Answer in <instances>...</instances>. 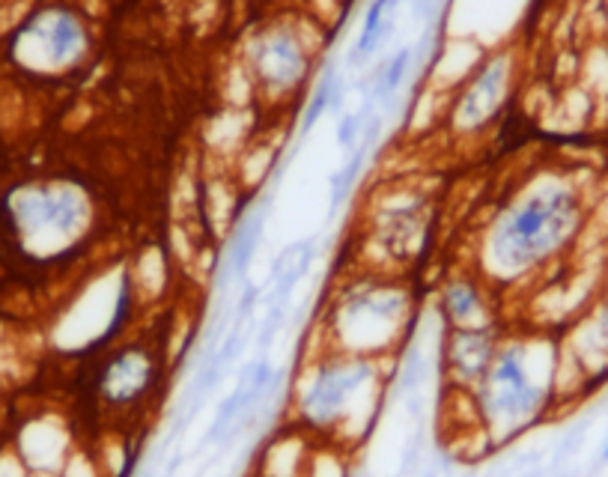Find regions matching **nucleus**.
<instances>
[{"mask_svg": "<svg viewBox=\"0 0 608 477\" xmlns=\"http://www.w3.org/2000/svg\"><path fill=\"white\" fill-rule=\"evenodd\" d=\"M585 224V191L576 179L543 177L495 215L483 242L480 275L489 287L516 284L564 254Z\"/></svg>", "mask_w": 608, "mask_h": 477, "instance_id": "nucleus-1", "label": "nucleus"}, {"mask_svg": "<svg viewBox=\"0 0 608 477\" xmlns=\"http://www.w3.org/2000/svg\"><path fill=\"white\" fill-rule=\"evenodd\" d=\"M558 352L546 338H501L471 391V406L492 442H508L546 415L558 391Z\"/></svg>", "mask_w": 608, "mask_h": 477, "instance_id": "nucleus-2", "label": "nucleus"}, {"mask_svg": "<svg viewBox=\"0 0 608 477\" xmlns=\"http://www.w3.org/2000/svg\"><path fill=\"white\" fill-rule=\"evenodd\" d=\"M382 358L350 356L326 349L313 358L292 391L296 415L313 433L340 436L361 409L376 403Z\"/></svg>", "mask_w": 608, "mask_h": 477, "instance_id": "nucleus-3", "label": "nucleus"}, {"mask_svg": "<svg viewBox=\"0 0 608 477\" xmlns=\"http://www.w3.org/2000/svg\"><path fill=\"white\" fill-rule=\"evenodd\" d=\"M409 319V298L391 284H355L343 289L326 317V349L385 358Z\"/></svg>", "mask_w": 608, "mask_h": 477, "instance_id": "nucleus-4", "label": "nucleus"}, {"mask_svg": "<svg viewBox=\"0 0 608 477\" xmlns=\"http://www.w3.org/2000/svg\"><path fill=\"white\" fill-rule=\"evenodd\" d=\"M7 221L12 236L28 248H42L45 254L70 248V242L84 233L90 221V209L78 191L66 186H24L7 198Z\"/></svg>", "mask_w": 608, "mask_h": 477, "instance_id": "nucleus-5", "label": "nucleus"}, {"mask_svg": "<svg viewBox=\"0 0 608 477\" xmlns=\"http://www.w3.org/2000/svg\"><path fill=\"white\" fill-rule=\"evenodd\" d=\"M19 42L24 60L45 70H63L87 51V28L72 10H45L28 21Z\"/></svg>", "mask_w": 608, "mask_h": 477, "instance_id": "nucleus-6", "label": "nucleus"}, {"mask_svg": "<svg viewBox=\"0 0 608 477\" xmlns=\"http://www.w3.org/2000/svg\"><path fill=\"white\" fill-rule=\"evenodd\" d=\"M510 84V54H495L487 60V66L469 81V87L459 93L454 114H450V126L459 135H474L483 126L492 123L499 114L504 99H508Z\"/></svg>", "mask_w": 608, "mask_h": 477, "instance_id": "nucleus-7", "label": "nucleus"}, {"mask_svg": "<svg viewBox=\"0 0 608 477\" xmlns=\"http://www.w3.org/2000/svg\"><path fill=\"white\" fill-rule=\"evenodd\" d=\"M250 72L259 87L287 93L308 75V51L292 30H271L250 49Z\"/></svg>", "mask_w": 608, "mask_h": 477, "instance_id": "nucleus-8", "label": "nucleus"}, {"mask_svg": "<svg viewBox=\"0 0 608 477\" xmlns=\"http://www.w3.org/2000/svg\"><path fill=\"white\" fill-rule=\"evenodd\" d=\"M161 377L156 356L143 347H126L105 361L99 373V394L108 409H131L150 394Z\"/></svg>", "mask_w": 608, "mask_h": 477, "instance_id": "nucleus-9", "label": "nucleus"}, {"mask_svg": "<svg viewBox=\"0 0 608 477\" xmlns=\"http://www.w3.org/2000/svg\"><path fill=\"white\" fill-rule=\"evenodd\" d=\"M275 385V368L269 358H254L248 368L239 373V382L230 391L224 403L218 406V415L210 427V442H224L233 438L239 430H245L257 417L259 406L269 398Z\"/></svg>", "mask_w": 608, "mask_h": 477, "instance_id": "nucleus-10", "label": "nucleus"}, {"mask_svg": "<svg viewBox=\"0 0 608 477\" xmlns=\"http://www.w3.org/2000/svg\"><path fill=\"white\" fill-rule=\"evenodd\" d=\"M501 343L499 328H450L445 338V370L462 391H474L495 358Z\"/></svg>", "mask_w": 608, "mask_h": 477, "instance_id": "nucleus-11", "label": "nucleus"}, {"mask_svg": "<svg viewBox=\"0 0 608 477\" xmlns=\"http://www.w3.org/2000/svg\"><path fill=\"white\" fill-rule=\"evenodd\" d=\"M489 284L478 275H457L441 287L439 308L448 328H492V305H489Z\"/></svg>", "mask_w": 608, "mask_h": 477, "instance_id": "nucleus-12", "label": "nucleus"}, {"mask_svg": "<svg viewBox=\"0 0 608 477\" xmlns=\"http://www.w3.org/2000/svg\"><path fill=\"white\" fill-rule=\"evenodd\" d=\"M340 102V75L334 66H329V72L322 75V81L313 89V96H310L308 108H305V119H301V131L308 135L317 123L322 119V114L329 108H334Z\"/></svg>", "mask_w": 608, "mask_h": 477, "instance_id": "nucleus-13", "label": "nucleus"}, {"mask_svg": "<svg viewBox=\"0 0 608 477\" xmlns=\"http://www.w3.org/2000/svg\"><path fill=\"white\" fill-rule=\"evenodd\" d=\"M388 7H391V0H373V3H370L367 15H364V21H361V33H359V40H355V49H352V57L364 60L367 54L376 51L382 33H385V28H388V21H385Z\"/></svg>", "mask_w": 608, "mask_h": 477, "instance_id": "nucleus-14", "label": "nucleus"}, {"mask_svg": "<svg viewBox=\"0 0 608 477\" xmlns=\"http://www.w3.org/2000/svg\"><path fill=\"white\" fill-rule=\"evenodd\" d=\"M259 236H263V215L248 219V224L233 236V245H230V272L233 275H245L248 272L250 259L257 254Z\"/></svg>", "mask_w": 608, "mask_h": 477, "instance_id": "nucleus-15", "label": "nucleus"}, {"mask_svg": "<svg viewBox=\"0 0 608 477\" xmlns=\"http://www.w3.org/2000/svg\"><path fill=\"white\" fill-rule=\"evenodd\" d=\"M409 63H412V49L397 51V54L391 57L388 66L382 70L380 84H376V93H380V99H391V96L397 93V87L403 84V78H406V70H409Z\"/></svg>", "mask_w": 608, "mask_h": 477, "instance_id": "nucleus-16", "label": "nucleus"}, {"mask_svg": "<svg viewBox=\"0 0 608 477\" xmlns=\"http://www.w3.org/2000/svg\"><path fill=\"white\" fill-rule=\"evenodd\" d=\"M590 340H594V349H597L602 361L608 364V280L602 287V296H599L597 310L590 314Z\"/></svg>", "mask_w": 608, "mask_h": 477, "instance_id": "nucleus-17", "label": "nucleus"}, {"mask_svg": "<svg viewBox=\"0 0 608 477\" xmlns=\"http://www.w3.org/2000/svg\"><path fill=\"white\" fill-rule=\"evenodd\" d=\"M361 123H364V114H346L340 119L338 126V144L343 149H355V140L361 138Z\"/></svg>", "mask_w": 608, "mask_h": 477, "instance_id": "nucleus-18", "label": "nucleus"}, {"mask_svg": "<svg viewBox=\"0 0 608 477\" xmlns=\"http://www.w3.org/2000/svg\"><path fill=\"white\" fill-rule=\"evenodd\" d=\"M599 463H608V438L606 445H602V451H599Z\"/></svg>", "mask_w": 608, "mask_h": 477, "instance_id": "nucleus-19", "label": "nucleus"}]
</instances>
